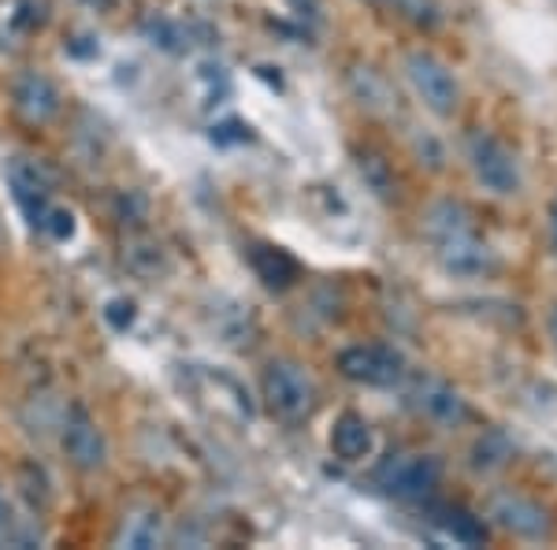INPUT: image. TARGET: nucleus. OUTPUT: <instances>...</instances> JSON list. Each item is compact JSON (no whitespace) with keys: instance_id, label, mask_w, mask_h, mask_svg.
<instances>
[{"instance_id":"1","label":"nucleus","mask_w":557,"mask_h":550,"mask_svg":"<svg viewBox=\"0 0 557 550\" xmlns=\"http://www.w3.org/2000/svg\"><path fill=\"white\" fill-rule=\"evenodd\" d=\"M428 231L450 272H483L487 268V242L475 234L472 216L457 201H438L428 212Z\"/></svg>"},{"instance_id":"2","label":"nucleus","mask_w":557,"mask_h":550,"mask_svg":"<svg viewBox=\"0 0 557 550\" xmlns=\"http://www.w3.org/2000/svg\"><path fill=\"white\" fill-rule=\"evenodd\" d=\"M260 391H264V405L272 410V417L286 424L309 420V413L317 410V383L298 360H272L264 368Z\"/></svg>"},{"instance_id":"3","label":"nucleus","mask_w":557,"mask_h":550,"mask_svg":"<svg viewBox=\"0 0 557 550\" xmlns=\"http://www.w3.org/2000/svg\"><path fill=\"white\" fill-rule=\"evenodd\" d=\"M443 484V462L431 454H394L375 468V487L398 502H424Z\"/></svg>"},{"instance_id":"4","label":"nucleus","mask_w":557,"mask_h":550,"mask_svg":"<svg viewBox=\"0 0 557 550\" xmlns=\"http://www.w3.org/2000/svg\"><path fill=\"white\" fill-rule=\"evenodd\" d=\"M469 152V168L475 175V183L491 194H517L520 191V160L517 152L506 146L502 138H494L491 131H472L465 142Z\"/></svg>"},{"instance_id":"5","label":"nucleus","mask_w":557,"mask_h":550,"mask_svg":"<svg viewBox=\"0 0 557 550\" xmlns=\"http://www.w3.org/2000/svg\"><path fill=\"white\" fill-rule=\"evenodd\" d=\"M406 78H409L412 94H417L428 112H435L438 120H450L457 112V105H461V89H457L454 71L424 49L406 57Z\"/></svg>"},{"instance_id":"6","label":"nucleus","mask_w":557,"mask_h":550,"mask_svg":"<svg viewBox=\"0 0 557 550\" xmlns=\"http://www.w3.org/2000/svg\"><path fill=\"white\" fill-rule=\"evenodd\" d=\"M338 372L346 380L361 383V387H380V391H391L406 380V357L394 346H383V342H368V346H346L338 354Z\"/></svg>"},{"instance_id":"7","label":"nucleus","mask_w":557,"mask_h":550,"mask_svg":"<svg viewBox=\"0 0 557 550\" xmlns=\"http://www.w3.org/2000/svg\"><path fill=\"white\" fill-rule=\"evenodd\" d=\"M409 405H412V410H417L424 420L438 424V428H457V424L469 420V405H465L461 394H457L450 383L431 380V376H424V380L412 383Z\"/></svg>"},{"instance_id":"8","label":"nucleus","mask_w":557,"mask_h":550,"mask_svg":"<svg viewBox=\"0 0 557 550\" xmlns=\"http://www.w3.org/2000/svg\"><path fill=\"white\" fill-rule=\"evenodd\" d=\"M64 454H67V462L75 468H83V473H97L108 457L101 428H97V420L89 417L83 405H75L64 420Z\"/></svg>"},{"instance_id":"9","label":"nucleus","mask_w":557,"mask_h":550,"mask_svg":"<svg viewBox=\"0 0 557 550\" xmlns=\"http://www.w3.org/2000/svg\"><path fill=\"white\" fill-rule=\"evenodd\" d=\"M12 105L34 127H45L60 115V89L52 86V78H45L41 71H23L12 83Z\"/></svg>"},{"instance_id":"10","label":"nucleus","mask_w":557,"mask_h":550,"mask_svg":"<svg viewBox=\"0 0 557 550\" xmlns=\"http://www.w3.org/2000/svg\"><path fill=\"white\" fill-rule=\"evenodd\" d=\"M4 175H8L12 194H15V205H20V209L26 212V220L38 228L41 216L49 212V205H52V186H49V179H45V171L34 164V160L12 157L4 164Z\"/></svg>"},{"instance_id":"11","label":"nucleus","mask_w":557,"mask_h":550,"mask_svg":"<svg viewBox=\"0 0 557 550\" xmlns=\"http://www.w3.org/2000/svg\"><path fill=\"white\" fill-rule=\"evenodd\" d=\"M491 517L498 528L513 531L520 539H543L550 531V513L539 506V502L524 499V494H494Z\"/></svg>"},{"instance_id":"12","label":"nucleus","mask_w":557,"mask_h":550,"mask_svg":"<svg viewBox=\"0 0 557 550\" xmlns=\"http://www.w3.org/2000/svg\"><path fill=\"white\" fill-rule=\"evenodd\" d=\"M375 450V431L372 424H368L361 413H343V417L335 420V428H331V454L338 457V462H364V457H372Z\"/></svg>"},{"instance_id":"13","label":"nucleus","mask_w":557,"mask_h":550,"mask_svg":"<svg viewBox=\"0 0 557 550\" xmlns=\"http://www.w3.org/2000/svg\"><path fill=\"white\" fill-rule=\"evenodd\" d=\"M431 521H435L446 539H454V543H461V547L487 543V525L465 506H438V510H431Z\"/></svg>"},{"instance_id":"14","label":"nucleus","mask_w":557,"mask_h":550,"mask_svg":"<svg viewBox=\"0 0 557 550\" xmlns=\"http://www.w3.org/2000/svg\"><path fill=\"white\" fill-rule=\"evenodd\" d=\"M249 265H253V272L264 279V286H272V291H286V286L298 279V260L290 254H283L278 246H253L249 249Z\"/></svg>"},{"instance_id":"15","label":"nucleus","mask_w":557,"mask_h":550,"mask_svg":"<svg viewBox=\"0 0 557 550\" xmlns=\"http://www.w3.org/2000/svg\"><path fill=\"white\" fill-rule=\"evenodd\" d=\"M123 543H127V547H157L160 543V517H157V513L131 517L127 528H123Z\"/></svg>"},{"instance_id":"16","label":"nucleus","mask_w":557,"mask_h":550,"mask_svg":"<svg viewBox=\"0 0 557 550\" xmlns=\"http://www.w3.org/2000/svg\"><path fill=\"white\" fill-rule=\"evenodd\" d=\"M38 228L49 234V239L64 242V239H71V234H75V216H71L67 209H57V205H49V212L41 216Z\"/></svg>"},{"instance_id":"17","label":"nucleus","mask_w":557,"mask_h":550,"mask_svg":"<svg viewBox=\"0 0 557 550\" xmlns=\"http://www.w3.org/2000/svg\"><path fill=\"white\" fill-rule=\"evenodd\" d=\"M546 331H550V342H554V350H557V305L550 313H546Z\"/></svg>"},{"instance_id":"18","label":"nucleus","mask_w":557,"mask_h":550,"mask_svg":"<svg viewBox=\"0 0 557 550\" xmlns=\"http://www.w3.org/2000/svg\"><path fill=\"white\" fill-rule=\"evenodd\" d=\"M550 246H554V254H557V197L550 201Z\"/></svg>"},{"instance_id":"19","label":"nucleus","mask_w":557,"mask_h":550,"mask_svg":"<svg viewBox=\"0 0 557 550\" xmlns=\"http://www.w3.org/2000/svg\"><path fill=\"white\" fill-rule=\"evenodd\" d=\"M4 531H8V510H4V502H0V539H4Z\"/></svg>"},{"instance_id":"20","label":"nucleus","mask_w":557,"mask_h":550,"mask_svg":"<svg viewBox=\"0 0 557 550\" xmlns=\"http://www.w3.org/2000/svg\"><path fill=\"white\" fill-rule=\"evenodd\" d=\"M368 4H386V0H368Z\"/></svg>"}]
</instances>
